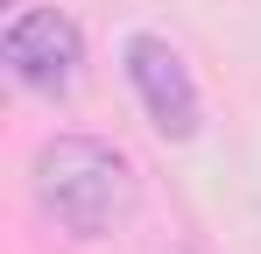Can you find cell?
I'll list each match as a JSON object with an SVG mask.
<instances>
[{"label": "cell", "mask_w": 261, "mask_h": 254, "mask_svg": "<svg viewBox=\"0 0 261 254\" xmlns=\"http://www.w3.org/2000/svg\"><path fill=\"white\" fill-rule=\"evenodd\" d=\"M29 184H36L43 219L64 226L71 240H85V247L127 233L134 205H141V176H134V163L113 148V141H99V134H49L43 148H36Z\"/></svg>", "instance_id": "cell-1"}, {"label": "cell", "mask_w": 261, "mask_h": 254, "mask_svg": "<svg viewBox=\"0 0 261 254\" xmlns=\"http://www.w3.org/2000/svg\"><path fill=\"white\" fill-rule=\"evenodd\" d=\"M120 71H127L134 99H141V113H148V127H155L163 141H198L205 99H198V78H191V64H184V49H176L170 36L134 29V36L120 42Z\"/></svg>", "instance_id": "cell-2"}, {"label": "cell", "mask_w": 261, "mask_h": 254, "mask_svg": "<svg viewBox=\"0 0 261 254\" xmlns=\"http://www.w3.org/2000/svg\"><path fill=\"white\" fill-rule=\"evenodd\" d=\"M0 57H7L14 85L36 99H71L85 78V36L64 7H21L0 36Z\"/></svg>", "instance_id": "cell-3"}]
</instances>
